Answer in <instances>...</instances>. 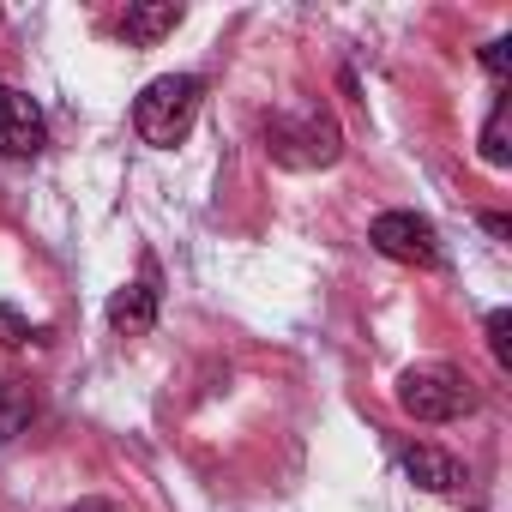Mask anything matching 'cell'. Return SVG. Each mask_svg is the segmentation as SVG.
Wrapping results in <instances>:
<instances>
[{"mask_svg": "<svg viewBox=\"0 0 512 512\" xmlns=\"http://www.w3.org/2000/svg\"><path fill=\"white\" fill-rule=\"evenodd\" d=\"M199 97H205V85H199L193 73H163V79H151V85L139 91V103H133V127H139V139L157 145V151L181 145V139L193 133Z\"/></svg>", "mask_w": 512, "mask_h": 512, "instance_id": "1", "label": "cell"}, {"mask_svg": "<svg viewBox=\"0 0 512 512\" xmlns=\"http://www.w3.org/2000/svg\"><path fill=\"white\" fill-rule=\"evenodd\" d=\"M476 404L470 380L446 362H428V368H404L398 374V410L416 416V422H452Z\"/></svg>", "mask_w": 512, "mask_h": 512, "instance_id": "2", "label": "cell"}, {"mask_svg": "<svg viewBox=\"0 0 512 512\" xmlns=\"http://www.w3.org/2000/svg\"><path fill=\"white\" fill-rule=\"evenodd\" d=\"M266 151L290 169H314L338 157V127L326 115H272L266 121Z\"/></svg>", "mask_w": 512, "mask_h": 512, "instance_id": "3", "label": "cell"}, {"mask_svg": "<svg viewBox=\"0 0 512 512\" xmlns=\"http://www.w3.org/2000/svg\"><path fill=\"white\" fill-rule=\"evenodd\" d=\"M368 241L398 266H440V241H434V223L416 217V211H380Z\"/></svg>", "mask_w": 512, "mask_h": 512, "instance_id": "4", "label": "cell"}, {"mask_svg": "<svg viewBox=\"0 0 512 512\" xmlns=\"http://www.w3.org/2000/svg\"><path fill=\"white\" fill-rule=\"evenodd\" d=\"M43 151V109L13 91V85H0V157H37Z\"/></svg>", "mask_w": 512, "mask_h": 512, "instance_id": "5", "label": "cell"}, {"mask_svg": "<svg viewBox=\"0 0 512 512\" xmlns=\"http://www.w3.org/2000/svg\"><path fill=\"white\" fill-rule=\"evenodd\" d=\"M404 476L416 482V488H428V494H452L458 482H464V464L452 458V452H440V446H404Z\"/></svg>", "mask_w": 512, "mask_h": 512, "instance_id": "6", "label": "cell"}, {"mask_svg": "<svg viewBox=\"0 0 512 512\" xmlns=\"http://www.w3.org/2000/svg\"><path fill=\"white\" fill-rule=\"evenodd\" d=\"M151 320H157V284L145 278V284H127V290H115V302H109V326L115 332H151Z\"/></svg>", "mask_w": 512, "mask_h": 512, "instance_id": "7", "label": "cell"}, {"mask_svg": "<svg viewBox=\"0 0 512 512\" xmlns=\"http://www.w3.org/2000/svg\"><path fill=\"white\" fill-rule=\"evenodd\" d=\"M175 25H181V7H169V0H163V7H127V13H121V37L139 43V49H151V43L169 37Z\"/></svg>", "mask_w": 512, "mask_h": 512, "instance_id": "8", "label": "cell"}, {"mask_svg": "<svg viewBox=\"0 0 512 512\" xmlns=\"http://www.w3.org/2000/svg\"><path fill=\"white\" fill-rule=\"evenodd\" d=\"M31 410H37L31 386H19V380H0V440H13V434L31 422Z\"/></svg>", "mask_w": 512, "mask_h": 512, "instance_id": "9", "label": "cell"}, {"mask_svg": "<svg viewBox=\"0 0 512 512\" xmlns=\"http://www.w3.org/2000/svg\"><path fill=\"white\" fill-rule=\"evenodd\" d=\"M482 163H506V97L494 103V115H488V127H482Z\"/></svg>", "mask_w": 512, "mask_h": 512, "instance_id": "10", "label": "cell"}, {"mask_svg": "<svg viewBox=\"0 0 512 512\" xmlns=\"http://www.w3.org/2000/svg\"><path fill=\"white\" fill-rule=\"evenodd\" d=\"M488 356H494L500 368H512V314H506V308L488 314Z\"/></svg>", "mask_w": 512, "mask_h": 512, "instance_id": "11", "label": "cell"}, {"mask_svg": "<svg viewBox=\"0 0 512 512\" xmlns=\"http://www.w3.org/2000/svg\"><path fill=\"white\" fill-rule=\"evenodd\" d=\"M37 332H31V320L19 314V308H7V302H0V344H7V350H25Z\"/></svg>", "mask_w": 512, "mask_h": 512, "instance_id": "12", "label": "cell"}, {"mask_svg": "<svg viewBox=\"0 0 512 512\" xmlns=\"http://www.w3.org/2000/svg\"><path fill=\"white\" fill-rule=\"evenodd\" d=\"M482 67H488L494 79H506V67H512V37H494V43L482 49Z\"/></svg>", "mask_w": 512, "mask_h": 512, "instance_id": "13", "label": "cell"}, {"mask_svg": "<svg viewBox=\"0 0 512 512\" xmlns=\"http://www.w3.org/2000/svg\"><path fill=\"white\" fill-rule=\"evenodd\" d=\"M73 512H109V506H97V500H91V506H73Z\"/></svg>", "mask_w": 512, "mask_h": 512, "instance_id": "14", "label": "cell"}]
</instances>
